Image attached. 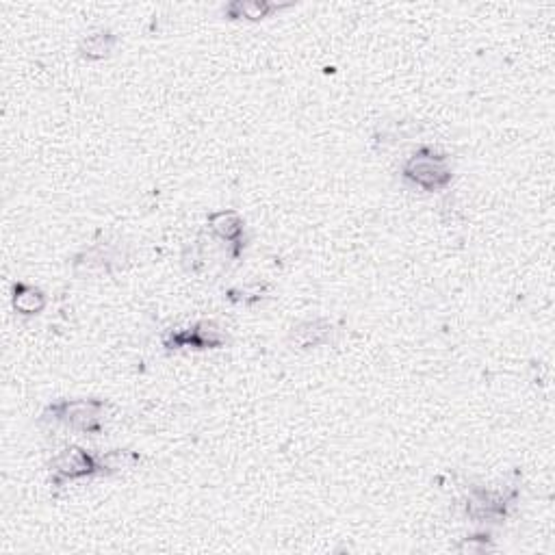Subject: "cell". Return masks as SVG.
Listing matches in <instances>:
<instances>
[{
  "label": "cell",
  "mask_w": 555,
  "mask_h": 555,
  "mask_svg": "<svg viewBox=\"0 0 555 555\" xmlns=\"http://www.w3.org/2000/svg\"><path fill=\"white\" fill-rule=\"evenodd\" d=\"M456 551L469 553V555H482V553L493 551V540H490L486 534L462 538V542L456 547Z\"/></svg>",
  "instance_id": "4fadbf2b"
},
{
  "label": "cell",
  "mask_w": 555,
  "mask_h": 555,
  "mask_svg": "<svg viewBox=\"0 0 555 555\" xmlns=\"http://www.w3.org/2000/svg\"><path fill=\"white\" fill-rule=\"evenodd\" d=\"M228 343L226 330L213 319H200L187 328H174L165 334L163 345L167 352L174 350H219Z\"/></svg>",
  "instance_id": "5b68a950"
},
{
  "label": "cell",
  "mask_w": 555,
  "mask_h": 555,
  "mask_svg": "<svg viewBox=\"0 0 555 555\" xmlns=\"http://www.w3.org/2000/svg\"><path fill=\"white\" fill-rule=\"evenodd\" d=\"M206 224H209L211 232L217 239L228 243L232 258L241 256V252L245 248V222L237 211H232V209L213 211V213H209Z\"/></svg>",
  "instance_id": "52a82bcc"
},
{
  "label": "cell",
  "mask_w": 555,
  "mask_h": 555,
  "mask_svg": "<svg viewBox=\"0 0 555 555\" xmlns=\"http://www.w3.org/2000/svg\"><path fill=\"white\" fill-rule=\"evenodd\" d=\"M11 306H14V311L22 317H37L46 311L48 298L40 287L31 285V282L18 280L14 282V287H11Z\"/></svg>",
  "instance_id": "30bf717a"
},
{
  "label": "cell",
  "mask_w": 555,
  "mask_h": 555,
  "mask_svg": "<svg viewBox=\"0 0 555 555\" xmlns=\"http://www.w3.org/2000/svg\"><path fill=\"white\" fill-rule=\"evenodd\" d=\"M115 46H118V35L111 29H94L81 37L79 55L85 61H105L113 55Z\"/></svg>",
  "instance_id": "8fae6325"
},
{
  "label": "cell",
  "mask_w": 555,
  "mask_h": 555,
  "mask_svg": "<svg viewBox=\"0 0 555 555\" xmlns=\"http://www.w3.org/2000/svg\"><path fill=\"white\" fill-rule=\"evenodd\" d=\"M267 287L261 285H254V287H239V289H230L228 291V300L235 302V304H243V306H250L261 302L265 298Z\"/></svg>",
  "instance_id": "7c38bea8"
},
{
  "label": "cell",
  "mask_w": 555,
  "mask_h": 555,
  "mask_svg": "<svg viewBox=\"0 0 555 555\" xmlns=\"http://www.w3.org/2000/svg\"><path fill=\"white\" fill-rule=\"evenodd\" d=\"M109 408V402L98 397L59 399L44 408L40 423L50 425V428H66L85 436H96L105 430Z\"/></svg>",
  "instance_id": "6da1fadb"
},
{
  "label": "cell",
  "mask_w": 555,
  "mask_h": 555,
  "mask_svg": "<svg viewBox=\"0 0 555 555\" xmlns=\"http://www.w3.org/2000/svg\"><path fill=\"white\" fill-rule=\"evenodd\" d=\"M519 499V486L506 484L501 488L469 484L464 488V512L477 523H501Z\"/></svg>",
  "instance_id": "7a4b0ae2"
},
{
  "label": "cell",
  "mask_w": 555,
  "mask_h": 555,
  "mask_svg": "<svg viewBox=\"0 0 555 555\" xmlns=\"http://www.w3.org/2000/svg\"><path fill=\"white\" fill-rule=\"evenodd\" d=\"M289 7L291 5H278L271 0H232L224 7V16L237 22H263Z\"/></svg>",
  "instance_id": "9c48e42d"
},
{
  "label": "cell",
  "mask_w": 555,
  "mask_h": 555,
  "mask_svg": "<svg viewBox=\"0 0 555 555\" xmlns=\"http://www.w3.org/2000/svg\"><path fill=\"white\" fill-rule=\"evenodd\" d=\"M50 471V484L55 488H63L76 480H89V477L98 475H111L105 454H92L79 445L63 447L59 454L53 456L48 462Z\"/></svg>",
  "instance_id": "277c9868"
},
{
  "label": "cell",
  "mask_w": 555,
  "mask_h": 555,
  "mask_svg": "<svg viewBox=\"0 0 555 555\" xmlns=\"http://www.w3.org/2000/svg\"><path fill=\"white\" fill-rule=\"evenodd\" d=\"M128 261V250L122 241H102L94 248L83 250L74 256L72 269L76 276L81 274H113Z\"/></svg>",
  "instance_id": "8992f818"
},
{
  "label": "cell",
  "mask_w": 555,
  "mask_h": 555,
  "mask_svg": "<svg viewBox=\"0 0 555 555\" xmlns=\"http://www.w3.org/2000/svg\"><path fill=\"white\" fill-rule=\"evenodd\" d=\"M402 178L408 185L421 191H443L451 185L454 170H451L449 157L430 146H423L412 152L402 167Z\"/></svg>",
  "instance_id": "3957f363"
},
{
  "label": "cell",
  "mask_w": 555,
  "mask_h": 555,
  "mask_svg": "<svg viewBox=\"0 0 555 555\" xmlns=\"http://www.w3.org/2000/svg\"><path fill=\"white\" fill-rule=\"evenodd\" d=\"M334 334H337V326L330 319H306L291 328L289 345L295 347V350H315V347L328 345L334 339Z\"/></svg>",
  "instance_id": "ba28073f"
}]
</instances>
